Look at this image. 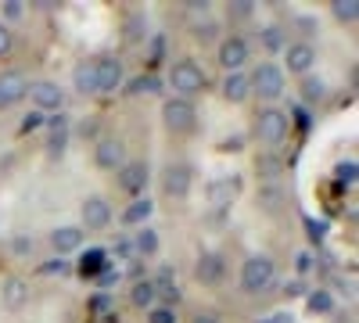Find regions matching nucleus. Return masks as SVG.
Returning <instances> with one entry per match:
<instances>
[{"instance_id": "49", "label": "nucleus", "mask_w": 359, "mask_h": 323, "mask_svg": "<svg viewBox=\"0 0 359 323\" xmlns=\"http://www.w3.org/2000/svg\"><path fill=\"white\" fill-rule=\"evenodd\" d=\"M298 29H302V36H309L313 29H316V22L313 18H298Z\"/></svg>"}, {"instance_id": "2", "label": "nucleus", "mask_w": 359, "mask_h": 323, "mask_svg": "<svg viewBox=\"0 0 359 323\" xmlns=\"http://www.w3.org/2000/svg\"><path fill=\"white\" fill-rule=\"evenodd\" d=\"M277 280V262L269 255H248L241 262V291L245 295H262L266 287H273Z\"/></svg>"}, {"instance_id": "14", "label": "nucleus", "mask_w": 359, "mask_h": 323, "mask_svg": "<svg viewBox=\"0 0 359 323\" xmlns=\"http://www.w3.org/2000/svg\"><path fill=\"white\" fill-rule=\"evenodd\" d=\"M147 184H151V169H147V162H126L123 169H118V187H123L126 194L140 198L147 191Z\"/></svg>"}, {"instance_id": "40", "label": "nucleus", "mask_w": 359, "mask_h": 323, "mask_svg": "<svg viewBox=\"0 0 359 323\" xmlns=\"http://www.w3.org/2000/svg\"><path fill=\"white\" fill-rule=\"evenodd\" d=\"M294 270H298V277H306V273L313 270V255H309V252H302V255L294 259Z\"/></svg>"}, {"instance_id": "10", "label": "nucleus", "mask_w": 359, "mask_h": 323, "mask_svg": "<svg viewBox=\"0 0 359 323\" xmlns=\"http://www.w3.org/2000/svg\"><path fill=\"white\" fill-rule=\"evenodd\" d=\"M29 97H33V104H36V111H62V104H65V90L57 83H50V79H40V83H29Z\"/></svg>"}, {"instance_id": "37", "label": "nucleus", "mask_w": 359, "mask_h": 323, "mask_svg": "<svg viewBox=\"0 0 359 323\" xmlns=\"http://www.w3.org/2000/svg\"><path fill=\"white\" fill-rule=\"evenodd\" d=\"M43 123H47V119H43V111H36V108H33V111L25 115V123H22V130H25V133H33V130H40Z\"/></svg>"}, {"instance_id": "38", "label": "nucleus", "mask_w": 359, "mask_h": 323, "mask_svg": "<svg viewBox=\"0 0 359 323\" xmlns=\"http://www.w3.org/2000/svg\"><path fill=\"white\" fill-rule=\"evenodd\" d=\"M338 180H341L345 187H352V184H355V162H345V165H338Z\"/></svg>"}, {"instance_id": "27", "label": "nucleus", "mask_w": 359, "mask_h": 323, "mask_svg": "<svg viewBox=\"0 0 359 323\" xmlns=\"http://www.w3.org/2000/svg\"><path fill=\"white\" fill-rule=\"evenodd\" d=\"M306 309H309V312L327 316V312L334 309V295H331L327 287H316V291H309V295H306Z\"/></svg>"}, {"instance_id": "34", "label": "nucleus", "mask_w": 359, "mask_h": 323, "mask_svg": "<svg viewBox=\"0 0 359 323\" xmlns=\"http://www.w3.org/2000/svg\"><path fill=\"white\" fill-rule=\"evenodd\" d=\"M147 323H180V319H176V309H169V305H151V309H147Z\"/></svg>"}, {"instance_id": "22", "label": "nucleus", "mask_w": 359, "mask_h": 323, "mask_svg": "<svg viewBox=\"0 0 359 323\" xmlns=\"http://www.w3.org/2000/svg\"><path fill=\"white\" fill-rule=\"evenodd\" d=\"M151 212H155V205L147 201V198H133V205L123 212V223L126 226H144L147 219H151Z\"/></svg>"}, {"instance_id": "50", "label": "nucleus", "mask_w": 359, "mask_h": 323, "mask_svg": "<svg viewBox=\"0 0 359 323\" xmlns=\"http://www.w3.org/2000/svg\"><path fill=\"white\" fill-rule=\"evenodd\" d=\"M269 323H294L291 312H277V316H269Z\"/></svg>"}, {"instance_id": "28", "label": "nucleus", "mask_w": 359, "mask_h": 323, "mask_svg": "<svg viewBox=\"0 0 359 323\" xmlns=\"http://www.w3.org/2000/svg\"><path fill=\"white\" fill-rule=\"evenodd\" d=\"M327 97V83L320 76H302V101L306 104H320Z\"/></svg>"}, {"instance_id": "51", "label": "nucleus", "mask_w": 359, "mask_h": 323, "mask_svg": "<svg viewBox=\"0 0 359 323\" xmlns=\"http://www.w3.org/2000/svg\"><path fill=\"white\" fill-rule=\"evenodd\" d=\"M262 323H269V319H262Z\"/></svg>"}, {"instance_id": "16", "label": "nucleus", "mask_w": 359, "mask_h": 323, "mask_svg": "<svg viewBox=\"0 0 359 323\" xmlns=\"http://www.w3.org/2000/svg\"><path fill=\"white\" fill-rule=\"evenodd\" d=\"M83 241H86L83 226H57V230H50V248L57 252V259L69 255V252H79Z\"/></svg>"}, {"instance_id": "20", "label": "nucleus", "mask_w": 359, "mask_h": 323, "mask_svg": "<svg viewBox=\"0 0 359 323\" xmlns=\"http://www.w3.org/2000/svg\"><path fill=\"white\" fill-rule=\"evenodd\" d=\"M76 270H79L83 280H97V277L108 270V255H104V252H86V255L79 259Z\"/></svg>"}, {"instance_id": "30", "label": "nucleus", "mask_w": 359, "mask_h": 323, "mask_svg": "<svg viewBox=\"0 0 359 323\" xmlns=\"http://www.w3.org/2000/svg\"><path fill=\"white\" fill-rule=\"evenodd\" d=\"M191 36H194L198 43H212V40L219 36V22H212V18H201V22H191Z\"/></svg>"}, {"instance_id": "5", "label": "nucleus", "mask_w": 359, "mask_h": 323, "mask_svg": "<svg viewBox=\"0 0 359 323\" xmlns=\"http://www.w3.org/2000/svg\"><path fill=\"white\" fill-rule=\"evenodd\" d=\"M287 130H291V119H287V111H280V108H262L255 115V137L262 144H269V148H277V144L287 137Z\"/></svg>"}, {"instance_id": "45", "label": "nucleus", "mask_w": 359, "mask_h": 323, "mask_svg": "<svg viewBox=\"0 0 359 323\" xmlns=\"http://www.w3.org/2000/svg\"><path fill=\"white\" fill-rule=\"evenodd\" d=\"M22 11H25L22 0H8V4H4V15H8V18H22Z\"/></svg>"}, {"instance_id": "8", "label": "nucleus", "mask_w": 359, "mask_h": 323, "mask_svg": "<svg viewBox=\"0 0 359 323\" xmlns=\"http://www.w3.org/2000/svg\"><path fill=\"white\" fill-rule=\"evenodd\" d=\"M226 277V255L223 252H201L198 262H194V280L205 284V287H212Z\"/></svg>"}, {"instance_id": "19", "label": "nucleus", "mask_w": 359, "mask_h": 323, "mask_svg": "<svg viewBox=\"0 0 359 323\" xmlns=\"http://www.w3.org/2000/svg\"><path fill=\"white\" fill-rule=\"evenodd\" d=\"M219 90H223V101H230V104H245L252 97V86H248V76L245 72H226Z\"/></svg>"}, {"instance_id": "32", "label": "nucleus", "mask_w": 359, "mask_h": 323, "mask_svg": "<svg viewBox=\"0 0 359 323\" xmlns=\"http://www.w3.org/2000/svg\"><path fill=\"white\" fill-rule=\"evenodd\" d=\"M262 47H266V50H284V47H287L284 29H280V25H266V29H262Z\"/></svg>"}, {"instance_id": "47", "label": "nucleus", "mask_w": 359, "mask_h": 323, "mask_svg": "<svg viewBox=\"0 0 359 323\" xmlns=\"http://www.w3.org/2000/svg\"><path fill=\"white\" fill-rule=\"evenodd\" d=\"M15 252H18V255L33 252V238H15Z\"/></svg>"}, {"instance_id": "1", "label": "nucleus", "mask_w": 359, "mask_h": 323, "mask_svg": "<svg viewBox=\"0 0 359 323\" xmlns=\"http://www.w3.org/2000/svg\"><path fill=\"white\" fill-rule=\"evenodd\" d=\"M205 69L194 62V57H180V62L169 69V86L176 90V97H184V101H194L201 90H205Z\"/></svg>"}, {"instance_id": "23", "label": "nucleus", "mask_w": 359, "mask_h": 323, "mask_svg": "<svg viewBox=\"0 0 359 323\" xmlns=\"http://www.w3.org/2000/svg\"><path fill=\"white\" fill-rule=\"evenodd\" d=\"M123 36H126V43H140V40L147 36V15H144V11H130V15H126Z\"/></svg>"}, {"instance_id": "35", "label": "nucleus", "mask_w": 359, "mask_h": 323, "mask_svg": "<svg viewBox=\"0 0 359 323\" xmlns=\"http://www.w3.org/2000/svg\"><path fill=\"white\" fill-rule=\"evenodd\" d=\"M40 273H47V277H54V273L65 277V273H69V262H65V259H50V262H43V266H40Z\"/></svg>"}, {"instance_id": "11", "label": "nucleus", "mask_w": 359, "mask_h": 323, "mask_svg": "<svg viewBox=\"0 0 359 323\" xmlns=\"http://www.w3.org/2000/svg\"><path fill=\"white\" fill-rule=\"evenodd\" d=\"M284 62H287V72L294 76H309L313 65H316V47L309 40H294L284 47Z\"/></svg>"}, {"instance_id": "31", "label": "nucleus", "mask_w": 359, "mask_h": 323, "mask_svg": "<svg viewBox=\"0 0 359 323\" xmlns=\"http://www.w3.org/2000/svg\"><path fill=\"white\" fill-rule=\"evenodd\" d=\"M158 90H162V83L155 76H137V79L126 83V94L130 97H137V94H158Z\"/></svg>"}, {"instance_id": "24", "label": "nucleus", "mask_w": 359, "mask_h": 323, "mask_svg": "<svg viewBox=\"0 0 359 323\" xmlns=\"http://www.w3.org/2000/svg\"><path fill=\"white\" fill-rule=\"evenodd\" d=\"M130 302L137 305V309H151L158 298H155V284L151 280H133V287H130Z\"/></svg>"}, {"instance_id": "36", "label": "nucleus", "mask_w": 359, "mask_h": 323, "mask_svg": "<svg viewBox=\"0 0 359 323\" xmlns=\"http://www.w3.org/2000/svg\"><path fill=\"white\" fill-rule=\"evenodd\" d=\"M11 47H15V36H11V29L0 22V57H8L11 54Z\"/></svg>"}, {"instance_id": "26", "label": "nucleus", "mask_w": 359, "mask_h": 323, "mask_svg": "<svg viewBox=\"0 0 359 323\" xmlns=\"http://www.w3.org/2000/svg\"><path fill=\"white\" fill-rule=\"evenodd\" d=\"M133 252L144 255V259H151V255L158 252V233H155L151 226H140L137 238H133Z\"/></svg>"}, {"instance_id": "42", "label": "nucleus", "mask_w": 359, "mask_h": 323, "mask_svg": "<svg viewBox=\"0 0 359 323\" xmlns=\"http://www.w3.org/2000/svg\"><path fill=\"white\" fill-rule=\"evenodd\" d=\"M115 255H118V259H133V241H130V238L115 241Z\"/></svg>"}, {"instance_id": "17", "label": "nucleus", "mask_w": 359, "mask_h": 323, "mask_svg": "<svg viewBox=\"0 0 359 323\" xmlns=\"http://www.w3.org/2000/svg\"><path fill=\"white\" fill-rule=\"evenodd\" d=\"M0 302H4V309H11V312L25 309V305H29V280L8 277L4 287H0Z\"/></svg>"}, {"instance_id": "43", "label": "nucleus", "mask_w": 359, "mask_h": 323, "mask_svg": "<svg viewBox=\"0 0 359 323\" xmlns=\"http://www.w3.org/2000/svg\"><path fill=\"white\" fill-rule=\"evenodd\" d=\"M111 284H118V270H111V266H108V270L97 277V287L104 291V287H111Z\"/></svg>"}, {"instance_id": "48", "label": "nucleus", "mask_w": 359, "mask_h": 323, "mask_svg": "<svg viewBox=\"0 0 359 323\" xmlns=\"http://www.w3.org/2000/svg\"><path fill=\"white\" fill-rule=\"evenodd\" d=\"M108 302H111V298H108V291H101V295H97L94 302H90V305H94V312H104V309H108Z\"/></svg>"}, {"instance_id": "41", "label": "nucleus", "mask_w": 359, "mask_h": 323, "mask_svg": "<svg viewBox=\"0 0 359 323\" xmlns=\"http://www.w3.org/2000/svg\"><path fill=\"white\" fill-rule=\"evenodd\" d=\"M191 323H223V319H219V312H212V309H201V312L191 316Z\"/></svg>"}, {"instance_id": "9", "label": "nucleus", "mask_w": 359, "mask_h": 323, "mask_svg": "<svg viewBox=\"0 0 359 323\" xmlns=\"http://www.w3.org/2000/svg\"><path fill=\"white\" fill-rule=\"evenodd\" d=\"M248 57H252V47H248L245 36H226L219 43V65H223V72H241L248 65Z\"/></svg>"}, {"instance_id": "25", "label": "nucleus", "mask_w": 359, "mask_h": 323, "mask_svg": "<svg viewBox=\"0 0 359 323\" xmlns=\"http://www.w3.org/2000/svg\"><path fill=\"white\" fill-rule=\"evenodd\" d=\"M255 172L262 176L266 184H277L280 176H284V162H280L277 155H259V158H255Z\"/></svg>"}, {"instance_id": "12", "label": "nucleus", "mask_w": 359, "mask_h": 323, "mask_svg": "<svg viewBox=\"0 0 359 323\" xmlns=\"http://www.w3.org/2000/svg\"><path fill=\"white\" fill-rule=\"evenodd\" d=\"M123 62L118 57H97L94 62V79H97V94H115L123 86Z\"/></svg>"}, {"instance_id": "13", "label": "nucleus", "mask_w": 359, "mask_h": 323, "mask_svg": "<svg viewBox=\"0 0 359 323\" xmlns=\"http://www.w3.org/2000/svg\"><path fill=\"white\" fill-rule=\"evenodd\" d=\"M79 219H83V233H86V230H104V226L111 223V205H108V198H101V194L86 198L83 209H79Z\"/></svg>"}, {"instance_id": "39", "label": "nucleus", "mask_w": 359, "mask_h": 323, "mask_svg": "<svg viewBox=\"0 0 359 323\" xmlns=\"http://www.w3.org/2000/svg\"><path fill=\"white\" fill-rule=\"evenodd\" d=\"M252 11H255L252 0H237V4H230V15H233V18H248Z\"/></svg>"}, {"instance_id": "4", "label": "nucleus", "mask_w": 359, "mask_h": 323, "mask_svg": "<svg viewBox=\"0 0 359 323\" xmlns=\"http://www.w3.org/2000/svg\"><path fill=\"white\" fill-rule=\"evenodd\" d=\"M248 86H252V94H259L262 101H277V97L284 94L287 79H284V69H280V65L262 62V65H255V72L248 76Z\"/></svg>"}, {"instance_id": "21", "label": "nucleus", "mask_w": 359, "mask_h": 323, "mask_svg": "<svg viewBox=\"0 0 359 323\" xmlns=\"http://www.w3.org/2000/svg\"><path fill=\"white\" fill-rule=\"evenodd\" d=\"M72 86L79 94H97V79H94V62H79L72 69Z\"/></svg>"}, {"instance_id": "15", "label": "nucleus", "mask_w": 359, "mask_h": 323, "mask_svg": "<svg viewBox=\"0 0 359 323\" xmlns=\"http://www.w3.org/2000/svg\"><path fill=\"white\" fill-rule=\"evenodd\" d=\"M94 162H97V169H123L126 165V144L118 140V137H104V140H97V148H94Z\"/></svg>"}, {"instance_id": "3", "label": "nucleus", "mask_w": 359, "mask_h": 323, "mask_svg": "<svg viewBox=\"0 0 359 323\" xmlns=\"http://www.w3.org/2000/svg\"><path fill=\"white\" fill-rule=\"evenodd\" d=\"M162 126L176 137H184V133H194L198 126V108L194 101H184V97H169L162 104Z\"/></svg>"}, {"instance_id": "46", "label": "nucleus", "mask_w": 359, "mask_h": 323, "mask_svg": "<svg viewBox=\"0 0 359 323\" xmlns=\"http://www.w3.org/2000/svg\"><path fill=\"white\" fill-rule=\"evenodd\" d=\"M241 144H245L241 137H226V140L219 144V151H241Z\"/></svg>"}, {"instance_id": "18", "label": "nucleus", "mask_w": 359, "mask_h": 323, "mask_svg": "<svg viewBox=\"0 0 359 323\" xmlns=\"http://www.w3.org/2000/svg\"><path fill=\"white\" fill-rule=\"evenodd\" d=\"M25 94H29V79L22 72H4L0 76V108L18 104Z\"/></svg>"}, {"instance_id": "29", "label": "nucleus", "mask_w": 359, "mask_h": 323, "mask_svg": "<svg viewBox=\"0 0 359 323\" xmlns=\"http://www.w3.org/2000/svg\"><path fill=\"white\" fill-rule=\"evenodd\" d=\"M331 15H334L341 25H355V22H359V0H334Z\"/></svg>"}, {"instance_id": "7", "label": "nucleus", "mask_w": 359, "mask_h": 323, "mask_svg": "<svg viewBox=\"0 0 359 323\" xmlns=\"http://www.w3.org/2000/svg\"><path fill=\"white\" fill-rule=\"evenodd\" d=\"M241 194V176H216V180L205 184V198L208 205H216V209H230Z\"/></svg>"}, {"instance_id": "44", "label": "nucleus", "mask_w": 359, "mask_h": 323, "mask_svg": "<svg viewBox=\"0 0 359 323\" xmlns=\"http://www.w3.org/2000/svg\"><path fill=\"white\" fill-rule=\"evenodd\" d=\"M284 295H287V298L306 295V284H302V280H291V284H284Z\"/></svg>"}, {"instance_id": "6", "label": "nucleus", "mask_w": 359, "mask_h": 323, "mask_svg": "<svg viewBox=\"0 0 359 323\" xmlns=\"http://www.w3.org/2000/svg\"><path fill=\"white\" fill-rule=\"evenodd\" d=\"M194 187V169L187 162H169L162 169V194L172 198V201H184Z\"/></svg>"}, {"instance_id": "33", "label": "nucleus", "mask_w": 359, "mask_h": 323, "mask_svg": "<svg viewBox=\"0 0 359 323\" xmlns=\"http://www.w3.org/2000/svg\"><path fill=\"white\" fill-rule=\"evenodd\" d=\"M280 201H284V194H280L277 184H266V187L259 191V205H262L266 212H277V209H280Z\"/></svg>"}]
</instances>
